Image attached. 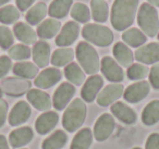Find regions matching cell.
<instances>
[{"mask_svg":"<svg viewBox=\"0 0 159 149\" xmlns=\"http://www.w3.org/2000/svg\"><path fill=\"white\" fill-rule=\"evenodd\" d=\"M116 126L115 119L109 113H104L97 119L94 126V136L98 142L106 140L112 134Z\"/></svg>","mask_w":159,"mask_h":149,"instance_id":"52a82bcc","label":"cell"},{"mask_svg":"<svg viewBox=\"0 0 159 149\" xmlns=\"http://www.w3.org/2000/svg\"><path fill=\"white\" fill-rule=\"evenodd\" d=\"M145 149H159V134L154 133L148 136L146 140Z\"/></svg>","mask_w":159,"mask_h":149,"instance_id":"b9f144b4","label":"cell"},{"mask_svg":"<svg viewBox=\"0 0 159 149\" xmlns=\"http://www.w3.org/2000/svg\"><path fill=\"white\" fill-rule=\"evenodd\" d=\"M8 115V103L5 99L0 98V126L5 124Z\"/></svg>","mask_w":159,"mask_h":149,"instance_id":"7bdbcfd3","label":"cell"},{"mask_svg":"<svg viewBox=\"0 0 159 149\" xmlns=\"http://www.w3.org/2000/svg\"><path fill=\"white\" fill-rule=\"evenodd\" d=\"M142 121L145 125H154L159 121V100H152L146 105L142 113Z\"/></svg>","mask_w":159,"mask_h":149,"instance_id":"f1b7e54d","label":"cell"},{"mask_svg":"<svg viewBox=\"0 0 159 149\" xmlns=\"http://www.w3.org/2000/svg\"><path fill=\"white\" fill-rule=\"evenodd\" d=\"M93 142V133L89 129H83L77 132L71 144V149H89Z\"/></svg>","mask_w":159,"mask_h":149,"instance_id":"1f68e13d","label":"cell"},{"mask_svg":"<svg viewBox=\"0 0 159 149\" xmlns=\"http://www.w3.org/2000/svg\"><path fill=\"white\" fill-rule=\"evenodd\" d=\"M74 94L75 88L72 84L66 83V82L60 84V86L56 89L55 94H53V107L57 110L64 109L68 106V103L70 102L71 98L74 96Z\"/></svg>","mask_w":159,"mask_h":149,"instance_id":"8fae6325","label":"cell"},{"mask_svg":"<svg viewBox=\"0 0 159 149\" xmlns=\"http://www.w3.org/2000/svg\"><path fill=\"white\" fill-rule=\"evenodd\" d=\"M82 36L89 43L99 47H107L112 43L111 29L100 24H86L82 29Z\"/></svg>","mask_w":159,"mask_h":149,"instance_id":"5b68a950","label":"cell"},{"mask_svg":"<svg viewBox=\"0 0 159 149\" xmlns=\"http://www.w3.org/2000/svg\"><path fill=\"white\" fill-rule=\"evenodd\" d=\"M92 16L97 23H104L109 16L108 3L105 0H92L91 1Z\"/></svg>","mask_w":159,"mask_h":149,"instance_id":"f546056e","label":"cell"},{"mask_svg":"<svg viewBox=\"0 0 159 149\" xmlns=\"http://www.w3.org/2000/svg\"><path fill=\"white\" fill-rule=\"evenodd\" d=\"M13 32L16 37L19 40H21L22 43L26 45H35L36 40H37V34L36 32L30 26L29 24L23 22H19L14 25L13 27Z\"/></svg>","mask_w":159,"mask_h":149,"instance_id":"7402d4cb","label":"cell"},{"mask_svg":"<svg viewBox=\"0 0 159 149\" xmlns=\"http://www.w3.org/2000/svg\"><path fill=\"white\" fill-rule=\"evenodd\" d=\"M75 55H76V59L80 65L82 66L85 73L95 74L98 72L100 68L99 57H98L96 49L92 45H89V43L81 42L76 46Z\"/></svg>","mask_w":159,"mask_h":149,"instance_id":"3957f363","label":"cell"},{"mask_svg":"<svg viewBox=\"0 0 159 149\" xmlns=\"http://www.w3.org/2000/svg\"><path fill=\"white\" fill-rule=\"evenodd\" d=\"M0 149H9L8 140L3 135H0Z\"/></svg>","mask_w":159,"mask_h":149,"instance_id":"f6af8a7d","label":"cell"},{"mask_svg":"<svg viewBox=\"0 0 159 149\" xmlns=\"http://www.w3.org/2000/svg\"><path fill=\"white\" fill-rule=\"evenodd\" d=\"M73 58H74V51L72 48L61 47L53 51L51 56V63L53 66H64L71 63Z\"/></svg>","mask_w":159,"mask_h":149,"instance_id":"83f0119b","label":"cell"},{"mask_svg":"<svg viewBox=\"0 0 159 149\" xmlns=\"http://www.w3.org/2000/svg\"><path fill=\"white\" fill-rule=\"evenodd\" d=\"M12 66L11 59L7 56H1L0 57V79L3 77L10 71Z\"/></svg>","mask_w":159,"mask_h":149,"instance_id":"60d3db41","label":"cell"},{"mask_svg":"<svg viewBox=\"0 0 159 149\" xmlns=\"http://www.w3.org/2000/svg\"><path fill=\"white\" fill-rule=\"evenodd\" d=\"M150 90V85L146 81H139L130 85L124 90V99L131 103H136L147 97Z\"/></svg>","mask_w":159,"mask_h":149,"instance_id":"9c48e42d","label":"cell"},{"mask_svg":"<svg viewBox=\"0 0 159 149\" xmlns=\"http://www.w3.org/2000/svg\"><path fill=\"white\" fill-rule=\"evenodd\" d=\"M122 39L125 44L129 46L133 47V48H137V47H142L147 40L146 35L139 29H129L122 34Z\"/></svg>","mask_w":159,"mask_h":149,"instance_id":"484cf974","label":"cell"},{"mask_svg":"<svg viewBox=\"0 0 159 149\" xmlns=\"http://www.w3.org/2000/svg\"><path fill=\"white\" fill-rule=\"evenodd\" d=\"M23 149H26V148H23Z\"/></svg>","mask_w":159,"mask_h":149,"instance_id":"816d5d0a","label":"cell"},{"mask_svg":"<svg viewBox=\"0 0 159 149\" xmlns=\"http://www.w3.org/2000/svg\"><path fill=\"white\" fill-rule=\"evenodd\" d=\"M71 16L79 23H87L91 20V11L85 3L76 2L71 8Z\"/></svg>","mask_w":159,"mask_h":149,"instance_id":"e575fe53","label":"cell"},{"mask_svg":"<svg viewBox=\"0 0 159 149\" xmlns=\"http://www.w3.org/2000/svg\"><path fill=\"white\" fill-rule=\"evenodd\" d=\"M68 142V136L64 132L56 131L49 137L44 140L42 145L43 149H61Z\"/></svg>","mask_w":159,"mask_h":149,"instance_id":"836d02e7","label":"cell"},{"mask_svg":"<svg viewBox=\"0 0 159 149\" xmlns=\"http://www.w3.org/2000/svg\"><path fill=\"white\" fill-rule=\"evenodd\" d=\"M20 18V11L14 6H5L0 9V22L3 24L16 23Z\"/></svg>","mask_w":159,"mask_h":149,"instance_id":"d590c367","label":"cell"},{"mask_svg":"<svg viewBox=\"0 0 159 149\" xmlns=\"http://www.w3.org/2000/svg\"><path fill=\"white\" fill-rule=\"evenodd\" d=\"M134 58L141 63L152 64L159 62V43H150L135 51Z\"/></svg>","mask_w":159,"mask_h":149,"instance_id":"7c38bea8","label":"cell"},{"mask_svg":"<svg viewBox=\"0 0 159 149\" xmlns=\"http://www.w3.org/2000/svg\"><path fill=\"white\" fill-rule=\"evenodd\" d=\"M104 85V79L100 75H93L86 79L85 84L83 85V88L81 90V96L87 102H92L95 100L96 96L102 89Z\"/></svg>","mask_w":159,"mask_h":149,"instance_id":"9a60e30c","label":"cell"},{"mask_svg":"<svg viewBox=\"0 0 159 149\" xmlns=\"http://www.w3.org/2000/svg\"><path fill=\"white\" fill-rule=\"evenodd\" d=\"M61 23L56 19H47L37 27V35L43 39H50L59 33Z\"/></svg>","mask_w":159,"mask_h":149,"instance_id":"cb8c5ba5","label":"cell"},{"mask_svg":"<svg viewBox=\"0 0 159 149\" xmlns=\"http://www.w3.org/2000/svg\"><path fill=\"white\" fill-rule=\"evenodd\" d=\"M73 0H52L48 8V14L52 19H63L69 13Z\"/></svg>","mask_w":159,"mask_h":149,"instance_id":"d4e9b609","label":"cell"},{"mask_svg":"<svg viewBox=\"0 0 159 149\" xmlns=\"http://www.w3.org/2000/svg\"><path fill=\"white\" fill-rule=\"evenodd\" d=\"M149 82L155 89H159V63L154 64L150 69Z\"/></svg>","mask_w":159,"mask_h":149,"instance_id":"ab89813d","label":"cell"},{"mask_svg":"<svg viewBox=\"0 0 159 149\" xmlns=\"http://www.w3.org/2000/svg\"><path fill=\"white\" fill-rule=\"evenodd\" d=\"M147 1L152 7H159V0H147Z\"/></svg>","mask_w":159,"mask_h":149,"instance_id":"bcb514c9","label":"cell"},{"mask_svg":"<svg viewBox=\"0 0 159 149\" xmlns=\"http://www.w3.org/2000/svg\"><path fill=\"white\" fill-rule=\"evenodd\" d=\"M1 96H2V90H1V87H0V98H1Z\"/></svg>","mask_w":159,"mask_h":149,"instance_id":"c3c4849f","label":"cell"},{"mask_svg":"<svg viewBox=\"0 0 159 149\" xmlns=\"http://www.w3.org/2000/svg\"><path fill=\"white\" fill-rule=\"evenodd\" d=\"M16 6H18V9L20 11H26L34 2L35 0H16Z\"/></svg>","mask_w":159,"mask_h":149,"instance_id":"ee69618b","label":"cell"},{"mask_svg":"<svg viewBox=\"0 0 159 149\" xmlns=\"http://www.w3.org/2000/svg\"><path fill=\"white\" fill-rule=\"evenodd\" d=\"M80 26L74 21H69L62 26V29L56 38V44L60 47H66L72 45L79 36Z\"/></svg>","mask_w":159,"mask_h":149,"instance_id":"30bf717a","label":"cell"},{"mask_svg":"<svg viewBox=\"0 0 159 149\" xmlns=\"http://www.w3.org/2000/svg\"><path fill=\"white\" fill-rule=\"evenodd\" d=\"M110 110L115 114L116 118H118L121 122L125 123V124H133L136 121V113L134 110L121 101L113 103Z\"/></svg>","mask_w":159,"mask_h":149,"instance_id":"44dd1931","label":"cell"},{"mask_svg":"<svg viewBox=\"0 0 159 149\" xmlns=\"http://www.w3.org/2000/svg\"><path fill=\"white\" fill-rule=\"evenodd\" d=\"M34 137V133L30 126H22L11 132L9 136L10 145L13 148H20L29 144Z\"/></svg>","mask_w":159,"mask_h":149,"instance_id":"d6986e66","label":"cell"},{"mask_svg":"<svg viewBox=\"0 0 159 149\" xmlns=\"http://www.w3.org/2000/svg\"><path fill=\"white\" fill-rule=\"evenodd\" d=\"M14 37L9 27L0 25V47L2 49H9L13 45Z\"/></svg>","mask_w":159,"mask_h":149,"instance_id":"f35d334b","label":"cell"},{"mask_svg":"<svg viewBox=\"0 0 159 149\" xmlns=\"http://www.w3.org/2000/svg\"><path fill=\"white\" fill-rule=\"evenodd\" d=\"M133 149H141V148H139V147H135V148H133Z\"/></svg>","mask_w":159,"mask_h":149,"instance_id":"681fc988","label":"cell"},{"mask_svg":"<svg viewBox=\"0 0 159 149\" xmlns=\"http://www.w3.org/2000/svg\"><path fill=\"white\" fill-rule=\"evenodd\" d=\"M10 0H0V7H1V6H3V5H6V3L7 2H9Z\"/></svg>","mask_w":159,"mask_h":149,"instance_id":"7dc6e473","label":"cell"},{"mask_svg":"<svg viewBox=\"0 0 159 149\" xmlns=\"http://www.w3.org/2000/svg\"><path fill=\"white\" fill-rule=\"evenodd\" d=\"M61 72L57 68H47L36 76L34 84L37 87L46 89L57 84L61 79Z\"/></svg>","mask_w":159,"mask_h":149,"instance_id":"2e32d148","label":"cell"},{"mask_svg":"<svg viewBox=\"0 0 159 149\" xmlns=\"http://www.w3.org/2000/svg\"><path fill=\"white\" fill-rule=\"evenodd\" d=\"M137 24L147 36H156L159 32V16L156 8L149 3H143L137 13Z\"/></svg>","mask_w":159,"mask_h":149,"instance_id":"277c9868","label":"cell"},{"mask_svg":"<svg viewBox=\"0 0 159 149\" xmlns=\"http://www.w3.org/2000/svg\"><path fill=\"white\" fill-rule=\"evenodd\" d=\"M47 12H48V9H47L46 3L38 2L27 11L25 19H26L27 23H30L31 25H37L45 19Z\"/></svg>","mask_w":159,"mask_h":149,"instance_id":"4dcf8cb0","label":"cell"},{"mask_svg":"<svg viewBox=\"0 0 159 149\" xmlns=\"http://www.w3.org/2000/svg\"><path fill=\"white\" fill-rule=\"evenodd\" d=\"M123 86L121 84L107 85L97 96V103L102 107H107L115 102L123 95Z\"/></svg>","mask_w":159,"mask_h":149,"instance_id":"4fadbf2b","label":"cell"},{"mask_svg":"<svg viewBox=\"0 0 159 149\" xmlns=\"http://www.w3.org/2000/svg\"><path fill=\"white\" fill-rule=\"evenodd\" d=\"M158 39H159V32H158Z\"/></svg>","mask_w":159,"mask_h":149,"instance_id":"f907efd6","label":"cell"},{"mask_svg":"<svg viewBox=\"0 0 159 149\" xmlns=\"http://www.w3.org/2000/svg\"><path fill=\"white\" fill-rule=\"evenodd\" d=\"M32 55L36 65L39 68H45L50 61V46L46 42H37L34 45Z\"/></svg>","mask_w":159,"mask_h":149,"instance_id":"ffe728a7","label":"cell"},{"mask_svg":"<svg viewBox=\"0 0 159 149\" xmlns=\"http://www.w3.org/2000/svg\"><path fill=\"white\" fill-rule=\"evenodd\" d=\"M31 107L26 101H19L14 105L9 114V123L12 126H19V125L25 123L31 116Z\"/></svg>","mask_w":159,"mask_h":149,"instance_id":"5bb4252c","label":"cell"},{"mask_svg":"<svg viewBox=\"0 0 159 149\" xmlns=\"http://www.w3.org/2000/svg\"><path fill=\"white\" fill-rule=\"evenodd\" d=\"M31 82L20 77H8L1 82V90L9 96H22L31 89Z\"/></svg>","mask_w":159,"mask_h":149,"instance_id":"8992f818","label":"cell"},{"mask_svg":"<svg viewBox=\"0 0 159 149\" xmlns=\"http://www.w3.org/2000/svg\"><path fill=\"white\" fill-rule=\"evenodd\" d=\"M58 121H59V116H58V114L56 112L46 111L45 113L40 114L37 118V120H36V131L40 135L48 134L49 132L55 129V126L58 124Z\"/></svg>","mask_w":159,"mask_h":149,"instance_id":"e0dca14e","label":"cell"},{"mask_svg":"<svg viewBox=\"0 0 159 149\" xmlns=\"http://www.w3.org/2000/svg\"><path fill=\"white\" fill-rule=\"evenodd\" d=\"M148 73H149L148 68L142 63H134L128 69V77L132 81H139L145 79Z\"/></svg>","mask_w":159,"mask_h":149,"instance_id":"74e56055","label":"cell"},{"mask_svg":"<svg viewBox=\"0 0 159 149\" xmlns=\"http://www.w3.org/2000/svg\"><path fill=\"white\" fill-rule=\"evenodd\" d=\"M8 55L9 58L16 61H20V60H25L29 59L32 55L31 48H30L27 45H22V44H18L12 46L11 48L8 51Z\"/></svg>","mask_w":159,"mask_h":149,"instance_id":"8d00e7d4","label":"cell"},{"mask_svg":"<svg viewBox=\"0 0 159 149\" xmlns=\"http://www.w3.org/2000/svg\"><path fill=\"white\" fill-rule=\"evenodd\" d=\"M85 118L86 106L82 99L76 98L66 107L62 118V124L68 132H74L82 126Z\"/></svg>","mask_w":159,"mask_h":149,"instance_id":"7a4b0ae2","label":"cell"},{"mask_svg":"<svg viewBox=\"0 0 159 149\" xmlns=\"http://www.w3.org/2000/svg\"><path fill=\"white\" fill-rule=\"evenodd\" d=\"M100 70L108 81L119 83L123 81L124 74L122 68L111 57H104L100 62Z\"/></svg>","mask_w":159,"mask_h":149,"instance_id":"ba28073f","label":"cell"},{"mask_svg":"<svg viewBox=\"0 0 159 149\" xmlns=\"http://www.w3.org/2000/svg\"><path fill=\"white\" fill-rule=\"evenodd\" d=\"M64 76L66 77L70 83L74 84V85H82L85 81V73L82 70V68H80V65L75 62H71L64 69Z\"/></svg>","mask_w":159,"mask_h":149,"instance_id":"4316f807","label":"cell"},{"mask_svg":"<svg viewBox=\"0 0 159 149\" xmlns=\"http://www.w3.org/2000/svg\"><path fill=\"white\" fill-rule=\"evenodd\" d=\"M112 52L115 55V58L118 61V63L123 66V68H129V66H131L133 64L134 53L123 43H117L115 45V47H113Z\"/></svg>","mask_w":159,"mask_h":149,"instance_id":"603a6c76","label":"cell"},{"mask_svg":"<svg viewBox=\"0 0 159 149\" xmlns=\"http://www.w3.org/2000/svg\"><path fill=\"white\" fill-rule=\"evenodd\" d=\"M13 73L25 79H34L38 74V68L34 63L29 61L18 62L13 66Z\"/></svg>","mask_w":159,"mask_h":149,"instance_id":"d6a6232c","label":"cell"},{"mask_svg":"<svg viewBox=\"0 0 159 149\" xmlns=\"http://www.w3.org/2000/svg\"><path fill=\"white\" fill-rule=\"evenodd\" d=\"M139 7V0H115L111 9V24L117 31L132 25Z\"/></svg>","mask_w":159,"mask_h":149,"instance_id":"6da1fadb","label":"cell"},{"mask_svg":"<svg viewBox=\"0 0 159 149\" xmlns=\"http://www.w3.org/2000/svg\"><path fill=\"white\" fill-rule=\"evenodd\" d=\"M27 100L39 111H48L52 106L49 95L40 89H30L27 93Z\"/></svg>","mask_w":159,"mask_h":149,"instance_id":"ac0fdd59","label":"cell"}]
</instances>
